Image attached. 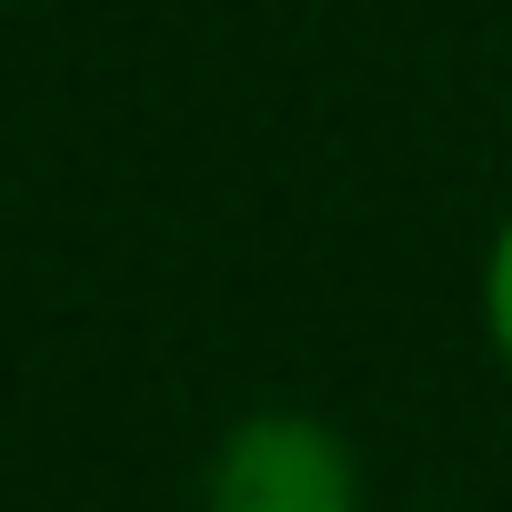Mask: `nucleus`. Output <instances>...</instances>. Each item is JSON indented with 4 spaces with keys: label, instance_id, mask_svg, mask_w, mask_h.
Masks as SVG:
<instances>
[{
    "label": "nucleus",
    "instance_id": "obj_1",
    "mask_svg": "<svg viewBox=\"0 0 512 512\" xmlns=\"http://www.w3.org/2000/svg\"><path fill=\"white\" fill-rule=\"evenodd\" d=\"M201 512H372V472L332 412L262 402L211 442Z\"/></svg>",
    "mask_w": 512,
    "mask_h": 512
},
{
    "label": "nucleus",
    "instance_id": "obj_2",
    "mask_svg": "<svg viewBox=\"0 0 512 512\" xmlns=\"http://www.w3.org/2000/svg\"><path fill=\"white\" fill-rule=\"evenodd\" d=\"M472 312H482V342H492V362H502V382H512V201H502V221H492V241H482Z\"/></svg>",
    "mask_w": 512,
    "mask_h": 512
}]
</instances>
